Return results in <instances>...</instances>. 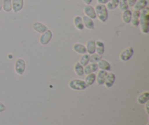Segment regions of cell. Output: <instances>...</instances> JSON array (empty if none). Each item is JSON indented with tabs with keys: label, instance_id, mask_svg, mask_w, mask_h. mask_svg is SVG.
I'll list each match as a JSON object with an SVG mask.
<instances>
[{
	"label": "cell",
	"instance_id": "cell-10",
	"mask_svg": "<svg viewBox=\"0 0 149 125\" xmlns=\"http://www.w3.org/2000/svg\"><path fill=\"white\" fill-rule=\"evenodd\" d=\"M73 23L76 29L79 31H82L84 29V23H83L82 17L79 16H76L73 19Z\"/></svg>",
	"mask_w": 149,
	"mask_h": 125
},
{
	"label": "cell",
	"instance_id": "cell-15",
	"mask_svg": "<svg viewBox=\"0 0 149 125\" xmlns=\"http://www.w3.org/2000/svg\"><path fill=\"white\" fill-rule=\"evenodd\" d=\"M139 20H140V11L137 10H133L132 12V18H131L130 23L133 26H139Z\"/></svg>",
	"mask_w": 149,
	"mask_h": 125
},
{
	"label": "cell",
	"instance_id": "cell-14",
	"mask_svg": "<svg viewBox=\"0 0 149 125\" xmlns=\"http://www.w3.org/2000/svg\"><path fill=\"white\" fill-rule=\"evenodd\" d=\"M97 67H98V69H100V70H105V71L108 72L110 71L111 68L110 63H109V61H106V60L103 59H101L97 63Z\"/></svg>",
	"mask_w": 149,
	"mask_h": 125
},
{
	"label": "cell",
	"instance_id": "cell-5",
	"mask_svg": "<svg viewBox=\"0 0 149 125\" xmlns=\"http://www.w3.org/2000/svg\"><path fill=\"white\" fill-rule=\"evenodd\" d=\"M134 54V50L132 47H127L121 52L119 58L122 61H127L132 58Z\"/></svg>",
	"mask_w": 149,
	"mask_h": 125
},
{
	"label": "cell",
	"instance_id": "cell-1",
	"mask_svg": "<svg viewBox=\"0 0 149 125\" xmlns=\"http://www.w3.org/2000/svg\"><path fill=\"white\" fill-rule=\"evenodd\" d=\"M139 26L141 31L143 34H148L149 32V8L146 7L140 11Z\"/></svg>",
	"mask_w": 149,
	"mask_h": 125
},
{
	"label": "cell",
	"instance_id": "cell-13",
	"mask_svg": "<svg viewBox=\"0 0 149 125\" xmlns=\"http://www.w3.org/2000/svg\"><path fill=\"white\" fill-rule=\"evenodd\" d=\"M98 70V67L96 63H90L85 66L84 68V74L88 75L90 73H93Z\"/></svg>",
	"mask_w": 149,
	"mask_h": 125
},
{
	"label": "cell",
	"instance_id": "cell-24",
	"mask_svg": "<svg viewBox=\"0 0 149 125\" xmlns=\"http://www.w3.org/2000/svg\"><path fill=\"white\" fill-rule=\"evenodd\" d=\"M149 98V93L148 92H145L140 95V96L138 97V103L141 105H143V104L146 103L148 100Z\"/></svg>",
	"mask_w": 149,
	"mask_h": 125
},
{
	"label": "cell",
	"instance_id": "cell-6",
	"mask_svg": "<svg viewBox=\"0 0 149 125\" xmlns=\"http://www.w3.org/2000/svg\"><path fill=\"white\" fill-rule=\"evenodd\" d=\"M52 38V33L50 30L47 29L46 32L41 34V36L39 37V43L42 45H47Z\"/></svg>",
	"mask_w": 149,
	"mask_h": 125
},
{
	"label": "cell",
	"instance_id": "cell-20",
	"mask_svg": "<svg viewBox=\"0 0 149 125\" xmlns=\"http://www.w3.org/2000/svg\"><path fill=\"white\" fill-rule=\"evenodd\" d=\"M131 18H132V11L131 10H130L128 9V10H125V11H123L122 16V19L124 23H127V24L130 23Z\"/></svg>",
	"mask_w": 149,
	"mask_h": 125
},
{
	"label": "cell",
	"instance_id": "cell-30",
	"mask_svg": "<svg viewBox=\"0 0 149 125\" xmlns=\"http://www.w3.org/2000/svg\"><path fill=\"white\" fill-rule=\"evenodd\" d=\"M127 1L129 7H133L134 4H135V2L137 1V0H127Z\"/></svg>",
	"mask_w": 149,
	"mask_h": 125
},
{
	"label": "cell",
	"instance_id": "cell-26",
	"mask_svg": "<svg viewBox=\"0 0 149 125\" xmlns=\"http://www.w3.org/2000/svg\"><path fill=\"white\" fill-rule=\"evenodd\" d=\"M119 4V0H110L109 2L106 4V7L108 9V10H113L118 7Z\"/></svg>",
	"mask_w": 149,
	"mask_h": 125
},
{
	"label": "cell",
	"instance_id": "cell-8",
	"mask_svg": "<svg viewBox=\"0 0 149 125\" xmlns=\"http://www.w3.org/2000/svg\"><path fill=\"white\" fill-rule=\"evenodd\" d=\"M12 7H13V11L15 13H19L21 11L23 8L24 4V0H11Z\"/></svg>",
	"mask_w": 149,
	"mask_h": 125
},
{
	"label": "cell",
	"instance_id": "cell-28",
	"mask_svg": "<svg viewBox=\"0 0 149 125\" xmlns=\"http://www.w3.org/2000/svg\"><path fill=\"white\" fill-rule=\"evenodd\" d=\"M118 7H119V9L122 12L128 10L129 9V5H128L127 1V0H119Z\"/></svg>",
	"mask_w": 149,
	"mask_h": 125
},
{
	"label": "cell",
	"instance_id": "cell-31",
	"mask_svg": "<svg viewBox=\"0 0 149 125\" xmlns=\"http://www.w3.org/2000/svg\"><path fill=\"white\" fill-rule=\"evenodd\" d=\"M110 0H97V3L100 4H106Z\"/></svg>",
	"mask_w": 149,
	"mask_h": 125
},
{
	"label": "cell",
	"instance_id": "cell-3",
	"mask_svg": "<svg viewBox=\"0 0 149 125\" xmlns=\"http://www.w3.org/2000/svg\"><path fill=\"white\" fill-rule=\"evenodd\" d=\"M68 86L71 89L77 91L84 90L87 87L84 81L80 80V79H73V80H71L68 83Z\"/></svg>",
	"mask_w": 149,
	"mask_h": 125
},
{
	"label": "cell",
	"instance_id": "cell-35",
	"mask_svg": "<svg viewBox=\"0 0 149 125\" xmlns=\"http://www.w3.org/2000/svg\"><path fill=\"white\" fill-rule=\"evenodd\" d=\"M148 102H147V104H146V112H147V114H148Z\"/></svg>",
	"mask_w": 149,
	"mask_h": 125
},
{
	"label": "cell",
	"instance_id": "cell-29",
	"mask_svg": "<svg viewBox=\"0 0 149 125\" xmlns=\"http://www.w3.org/2000/svg\"><path fill=\"white\" fill-rule=\"evenodd\" d=\"M102 59V55L99 54H92L90 56V63H96L97 64L99 61Z\"/></svg>",
	"mask_w": 149,
	"mask_h": 125
},
{
	"label": "cell",
	"instance_id": "cell-23",
	"mask_svg": "<svg viewBox=\"0 0 149 125\" xmlns=\"http://www.w3.org/2000/svg\"><path fill=\"white\" fill-rule=\"evenodd\" d=\"M96 80V75L94 73H90V74L87 75L85 78V80H84V82L87 84V86H91L93 85V83H95Z\"/></svg>",
	"mask_w": 149,
	"mask_h": 125
},
{
	"label": "cell",
	"instance_id": "cell-11",
	"mask_svg": "<svg viewBox=\"0 0 149 125\" xmlns=\"http://www.w3.org/2000/svg\"><path fill=\"white\" fill-rule=\"evenodd\" d=\"M115 80H116V76H115V75L113 73H108L107 76H106V80H105L104 85L106 86V88L111 87L113 83H114Z\"/></svg>",
	"mask_w": 149,
	"mask_h": 125
},
{
	"label": "cell",
	"instance_id": "cell-34",
	"mask_svg": "<svg viewBox=\"0 0 149 125\" xmlns=\"http://www.w3.org/2000/svg\"><path fill=\"white\" fill-rule=\"evenodd\" d=\"M2 10V0H0V11Z\"/></svg>",
	"mask_w": 149,
	"mask_h": 125
},
{
	"label": "cell",
	"instance_id": "cell-33",
	"mask_svg": "<svg viewBox=\"0 0 149 125\" xmlns=\"http://www.w3.org/2000/svg\"><path fill=\"white\" fill-rule=\"evenodd\" d=\"M82 1L86 4V5H90V4L93 2V0H82Z\"/></svg>",
	"mask_w": 149,
	"mask_h": 125
},
{
	"label": "cell",
	"instance_id": "cell-19",
	"mask_svg": "<svg viewBox=\"0 0 149 125\" xmlns=\"http://www.w3.org/2000/svg\"><path fill=\"white\" fill-rule=\"evenodd\" d=\"M86 49H87V53L88 54L92 55L95 53V41L93 40H90L87 42L86 45Z\"/></svg>",
	"mask_w": 149,
	"mask_h": 125
},
{
	"label": "cell",
	"instance_id": "cell-2",
	"mask_svg": "<svg viewBox=\"0 0 149 125\" xmlns=\"http://www.w3.org/2000/svg\"><path fill=\"white\" fill-rule=\"evenodd\" d=\"M96 13V18L102 23H104L109 18V10L105 4H97L95 7Z\"/></svg>",
	"mask_w": 149,
	"mask_h": 125
},
{
	"label": "cell",
	"instance_id": "cell-4",
	"mask_svg": "<svg viewBox=\"0 0 149 125\" xmlns=\"http://www.w3.org/2000/svg\"><path fill=\"white\" fill-rule=\"evenodd\" d=\"M26 70V62L24 59L21 58H19L16 60L15 64V71L19 76H22Z\"/></svg>",
	"mask_w": 149,
	"mask_h": 125
},
{
	"label": "cell",
	"instance_id": "cell-16",
	"mask_svg": "<svg viewBox=\"0 0 149 125\" xmlns=\"http://www.w3.org/2000/svg\"><path fill=\"white\" fill-rule=\"evenodd\" d=\"M73 51L78 54H85L87 53L86 46L81 43H75L73 45Z\"/></svg>",
	"mask_w": 149,
	"mask_h": 125
},
{
	"label": "cell",
	"instance_id": "cell-32",
	"mask_svg": "<svg viewBox=\"0 0 149 125\" xmlns=\"http://www.w3.org/2000/svg\"><path fill=\"white\" fill-rule=\"evenodd\" d=\"M4 111H5V106H4L2 102H0V113L3 112Z\"/></svg>",
	"mask_w": 149,
	"mask_h": 125
},
{
	"label": "cell",
	"instance_id": "cell-9",
	"mask_svg": "<svg viewBox=\"0 0 149 125\" xmlns=\"http://www.w3.org/2000/svg\"><path fill=\"white\" fill-rule=\"evenodd\" d=\"M32 28L36 32L39 34H42L47 30V27L44 23L41 22H35L32 25Z\"/></svg>",
	"mask_w": 149,
	"mask_h": 125
},
{
	"label": "cell",
	"instance_id": "cell-21",
	"mask_svg": "<svg viewBox=\"0 0 149 125\" xmlns=\"http://www.w3.org/2000/svg\"><path fill=\"white\" fill-rule=\"evenodd\" d=\"M105 51L104 44L102 41L97 40L95 41V53L99 55H103Z\"/></svg>",
	"mask_w": 149,
	"mask_h": 125
},
{
	"label": "cell",
	"instance_id": "cell-17",
	"mask_svg": "<svg viewBox=\"0 0 149 125\" xmlns=\"http://www.w3.org/2000/svg\"><path fill=\"white\" fill-rule=\"evenodd\" d=\"M108 74L107 71H105V70H101L98 72L97 73V76H96V78H97V83L98 85H103L104 84L105 80H106V76Z\"/></svg>",
	"mask_w": 149,
	"mask_h": 125
},
{
	"label": "cell",
	"instance_id": "cell-22",
	"mask_svg": "<svg viewBox=\"0 0 149 125\" xmlns=\"http://www.w3.org/2000/svg\"><path fill=\"white\" fill-rule=\"evenodd\" d=\"M74 70L75 72L76 75L78 76H84V67L80 64L79 61L75 63L74 66Z\"/></svg>",
	"mask_w": 149,
	"mask_h": 125
},
{
	"label": "cell",
	"instance_id": "cell-12",
	"mask_svg": "<svg viewBox=\"0 0 149 125\" xmlns=\"http://www.w3.org/2000/svg\"><path fill=\"white\" fill-rule=\"evenodd\" d=\"M82 20L83 23H84V28H86V29H90V30H93V29H94L95 23L93 19L87 17V16H84L82 17Z\"/></svg>",
	"mask_w": 149,
	"mask_h": 125
},
{
	"label": "cell",
	"instance_id": "cell-27",
	"mask_svg": "<svg viewBox=\"0 0 149 125\" xmlns=\"http://www.w3.org/2000/svg\"><path fill=\"white\" fill-rule=\"evenodd\" d=\"M90 54H83L82 56L80 58L79 62L83 67H85V66L87 65V64H89V62H90Z\"/></svg>",
	"mask_w": 149,
	"mask_h": 125
},
{
	"label": "cell",
	"instance_id": "cell-18",
	"mask_svg": "<svg viewBox=\"0 0 149 125\" xmlns=\"http://www.w3.org/2000/svg\"><path fill=\"white\" fill-rule=\"evenodd\" d=\"M147 4H148L147 0H137V1L132 7H133L134 10L141 11L146 7H147Z\"/></svg>",
	"mask_w": 149,
	"mask_h": 125
},
{
	"label": "cell",
	"instance_id": "cell-7",
	"mask_svg": "<svg viewBox=\"0 0 149 125\" xmlns=\"http://www.w3.org/2000/svg\"><path fill=\"white\" fill-rule=\"evenodd\" d=\"M83 11H84V16H87V17L90 18L91 19H95L96 18V13L95 10V8L90 5H85L83 8Z\"/></svg>",
	"mask_w": 149,
	"mask_h": 125
},
{
	"label": "cell",
	"instance_id": "cell-25",
	"mask_svg": "<svg viewBox=\"0 0 149 125\" xmlns=\"http://www.w3.org/2000/svg\"><path fill=\"white\" fill-rule=\"evenodd\" d=\"M2 9L6 13H10L13 10L11 0H2Z\"/></svg>",
	"mask_w": 149,
	"mask_h": 125
}]
</instances>
